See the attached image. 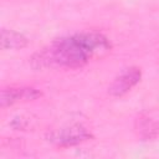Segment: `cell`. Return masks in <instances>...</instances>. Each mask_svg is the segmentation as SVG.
Segmentation results:
<instances>
[{"label": "cell", "instance_id": "1", "mask_svg": "<svg viewBox=\"0 0 159 159\" xmlns=\"http://www.w3.org/2000/svg\"><path fill=\"white\" fill-rule=\"evenodd\" d=\"M109 40L94 31L72 34L57 39L31 57L35 70L80 68L111 51Z\"/></svg>", "mask_w": 159, "mask_h": 159}, {"label": "cell", "instance_id": "2", "mask_svg": "<svg viewBox=\"0 0 159 159\" xmlns=\"http://www.w3.org/2000/svg\"><path fill=\"white\" fill-rule=\"evenodd\" d=\"M142 77V72L138 67H128L124 68L109 84L108 92L113 97H122L127 94L139 81Z\"/></svg>", "mask_w": 159, "mask_h": 159}, {"label": "cell", "instance_id": "3", "mask_svg": "<svg viewBox=\"0 0 159 159\" xmlns=\"http://www.w3.org/2000/svg\"><path fill=\"white\" fill-rule=\"evenodd\" d=\"M40 96L41 92L32 87H7L1 89L0 106L1 108H6L15 103L34 101Z\"/></svg>", "mask_w": 159, "mask_h": 159}, {"label": "cell", "instance_id": "4", "mask_svg": "<svg viewBox=\"0 0 159 159\" xmlns=\"http://www.w3.org/2000/svg\"><path fill=\"white\" fill-rule=\"evenodd\" d=\"M91 138V134L82 125H70L55 130L50 135V140L57 145H73L87 140Z\"/></svg>", "mask_w": 159, "mask_h": 159}, {"label": "cell", "instance_id": "5", "mask_svg": "<svg viewBox=\"0 0 159 159\" xmlns=\"http://www.w3.org/2000/svg\"><path fill=\"white\" fill-rule=\"evenodd\" d=\"M29 43L27 39L15 31V30H9V29H2L1 30V48L2 50H21L26 47Z\"/></svg>", "mask_w": 159, "mask_h": 159}]
</instances>
